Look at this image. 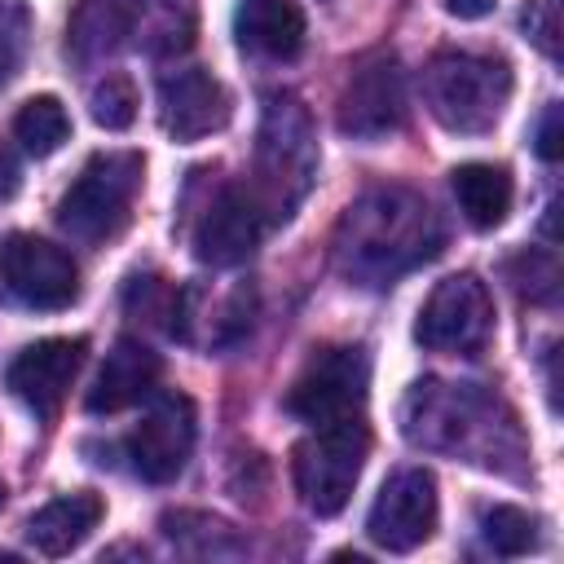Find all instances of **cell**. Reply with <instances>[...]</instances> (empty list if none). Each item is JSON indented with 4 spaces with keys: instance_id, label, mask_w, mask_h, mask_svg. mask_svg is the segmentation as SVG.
<instances>
[{
    "instance_id": "6da1fadb",
    "label": "cell",
    "mask_w": 564,
    "mask_h": 564,
    "mask_svg": "<svg viewBox=\"0 0 564 564\" xmlns=\"http://www.w3.org/2000/svg\"><path fill=\"white\" fill-rule=\"evenodd\" d=\"M445 242L441 216L410 185L366 189L335 229V269L357 286H392Z\"/></svg>"
},
{
    "instance_id": "7a4b0ae2",
    "label": "cell",
    "mask_w": 564,
    "mask_h": 564,
    "mask_svg": "<svg viewBox=\"0 0 564 564\" xmlns=\"http://www.w3.org/2000/svg\"><path fill=\"white\" fill-rule=\"evenodd\" d=\"M313 181H317V132H313V115L304 110L300 97L273 93L264 101V115H260L256 159H251L247 189L264 207L269 225H282L304 203V194L313 189Z\"/></svg>"
},
{
    "instance_id": "3957f363",
    "label": "cell",
    "mask_w": 564,
    "mask_h": 564,
    "mask_svg": "<svg viewBox=\"0 0 564 564\" xmlns=\"http://www.w3.org/2000/svg\"><path fill=\"white\" fill-rule=\"evenodd\" d=\"M494 410L498 401L489 392H480L476 383H441V379H423L405 392V405H401V432L410 445H423V449H463L471 454V463H485L494 467L498 463V427H511L507 423H494Z\"/></svg>"
},
{
    "instance_id": "277c9868",
    "label": "cell",
    "mask_w": 564,
    "mask_h": 564,
    "mask_svg": "<svg viewBox=\"0 0 564 564\" xmlns=\"http://www.w3.org/2000/svg\"><path fill=\"white\" fill-rule=\"evenodd\" d=\"M511 101V66L485 53H436L423 66V106L449 132H489Z\"/></svg>"
},
{
    "instance_id": "5b68a950",
    "label": "cell",
    "mask_w": 564,
    "mask_h": 564,
    "mask_svg": "<svg viewBox=\"0 0 564 564\" xmlns=\"http://www.w3.org/2000/svg\"><path fill=\"white\" fill-rule=\"evenodd\" d=\"M141 176H145V159L137 150L93 154L57 203L62 234H70L75 242H88V247L115 238L132 216V203L141 194Z\"/></svg>"
},
{
    "instance_id": "8992f818",
    "label": "cell",
    "mask_w": 564,
    "mask_h": 564,
    "mask_svg": "<svg viewBox=\"0 0 564 564\" xmlns=\"http://www.w3.org/2000/svg\"><path fill=\"white\" fill-rule=\"evenodd\" d=\"M366 454H370V432L361 419L313 427V436H304L291 449V476H295L304 507L313 516H339L352 498Z\"/></svg>"
},
{
    "instance_id": "52a82bcc",
    "label": "cell",
    "mask_w": 564,
    "mask_h": 564,
    "mask_svg": "<svg viewBox=\"0 0 564 564\" xmlns=\"http://www.w3.org/2000/svg\"><path fill=\"white\" fill-rule=\"evenodd\" d=\"M370 392V357L361 344H330L317 348L304 370L295 375V383L286 388V414H295L308 427H326V423H344V419H361Z\"/></svg>"
},
{
    "instance_id": "ba28073f",
    "label": "cell",
    "mask_w": 564,
    "mask_h": 564,
    "mask_svg": "<svg viewBox=\"0 0 564 564\" xmlns=\"http://www.w3.org/2000/svg\"><path fill=\"white\" fill-rule=\"evenodd\" d=\"M489 335H494V300L476 273L441 278L432 286L427 304L419 308V322H414V339L427 352L471 357L489 344Z\"/></svg>"
},
{
    "instance_id": "9c48e42d",
    "label": "cell",
    "mask_w": 564,
    "mask_h": 564,
    "mask_svg": "<svg viewBox=\"0 0 564 564\" xmlns=\"http://www.w3.org/2000/svg\"><path fill=\"white\" fill-rule=\"evenodd\" d=\"M0 286L26 308L57 313L79 300V269L57 242L35 234H9L0 238Z\"/></svg>"
},
{
    "instance_id": "30bf717a",
    "label": "cell",
    "mask_w": 564,
    "mask_h": 564,
    "mask_svg": "<svg viewBox=\"0 0 564 564\" xmlns=\"http://www.w3.org/2000/svg\"><path fill=\"white\" fill-rule=\"evenodd\" d=\"M405 110H410L405 106V70H401L397 53L379 48L348 70L335 123L352 141H379L405 123Z\"/></svg>"
},
{
    "instance_id": "8fae6325",
    "label": "cell",
    "mask_w": 564,
    "mask_h": 564,
    "mask_svg": "<svg viewBox=\"0 0 564 564\" xmlns=\"http://www.w3.org/2000/svg\"><path fill=\"white\" fill-rule=\"evenodd\" d=\"M264 229H269V216H264V207L256 203V194L247 189V181H229V185H220V189L203 203L189 242H194V256H198L203 264H212V269H234V264H242V260L260 247Z\"/></svg>"
},
{
    "instance_id": "7c38bea8",
    "label": "cell",
    "mask_w": 564,
    "mask_h": 564,
    "mask_svg": "<svg viewBox=\"0 0 564 564\" xmlns=\"http://www.w3.org/2000/svg\"><path fill=\"white\" fill-rule=\"evenodd\" d=\"M189 449H194V401L185 392H159L154 388L141 423L128 432L132 471L150 485H167L185 471Z\"/></svg>"
},
{
    "instance_id": "4fadbf2b",
    "label": "cell",
    "mask_w": 564,
    "mask_h": 564,
    "mask_svg": "<svg viewBox=\"0 0 564 564\" xmlns=\"http://www.w3.org/2000/svg\"><path fill=\"white\" fill-rule=\"evenodd\" d=\"M436 529V476L427 467H401L397 476L383 480L370 516H366V533L375 546L405 555L414 546H423Z\"/></svg>"
},
{
    "instance_id": "5bb4252c",
    "label": "cell",
    "mask_w": 564,
    "mask_h": 564,
    "mask_svg": "<svg viewBox=\"0 0 564 564\" xmlns=\"http://www.w3.org/2000/svg\"><path fill=\"white\" fill-rule=\"evenodd\" d=\"M84 357H88V339H84V335L35 339V344H26V348L9 361L4 383H9V392H13L26 410H35L40 419H53V414L62 410V401H66V392H70L79 366H84Z\"/></svg>"
},
{
    "instance_id": "9a60e30c",
    "label": "cell",
    "mask_w": 564,
    "mask_h": 564,
    "mask_svg": "<svg viewBox=\"0 0 564 564\" xmlns=\"http://www.w3.org/2000/svg\"><path fill=\"white\" fill-rule=\"evenodd\" d=\"M159 119L172 141H203L229 123V93L203 66L172 70L159 79Z\"/></svg>"
},
{
    "instance_id": "2e32d148",
    "label": "cell",
    "mask_w": 564,
    "mask_h": 564,
    "mask_svg": "<svg viewBox=\"0 0 564 564\" xmlns=\"http://www.w3.org/2000/svg\"><path fill=\"white\" fill-rule=\"evenodd\" d=\"M163 379V361L150 344H141L137 335H119L97 370V383L88 388L84 405L88 414H119L137 401H150L154 388Z\"/></svg>"
},
{
    "instance_id": "e0dca14e",
    "label": "cell",
    "mask_w": 564,
    "mask_h": 564,
    "mask_svg": "<svg viewBox=\"0 0 564 564\" xmlns=\"http://www.w3.org/2000/svg\"><path fill=\"white\" fill-rule=\"evenodd\" d=\"M308 35L304 9L295 0H238L234 9V40L269 62H291L300 57Z\"/></svg>"
},
{
    "instance_id": "ac0fdd59",
    "label": "cell",
    "mask_w": 564,
    "mask_h": 564,
    "mask_svg": "<svg viewBox=\"0 0 564 564\" xmlns=\"http://www.w3.org/2000/svg\"><path fill=\"white\" fill-rule=\"evenodd\" d=\"M106 516V502L93 494V489H75V494H62L53 502H44L31 520H26V538L40 555L57 560V555H70Z\"/></svg>"
},
{
    "instance_id": "d6986e66",
    "label": "cell",
    "mask_w": 564,
    "mask_h": 564,
    "mask_svg": "<svg viewBox=\"0 0 564 564\" xmlns=\"http://www.w3.org/2000/svg\"><path fill=\"white\" fill-rule=\"evenodd\" d=\"M132 22H137L132 0H79L66 26V53L84 66L101 62L132 35Z\"/></svg>"
},
{
    "instance_id": "ffe728a7",
    "label": "cell",
    "mask_w": 564,
    "mask_h": 564,
    "mask_svg": "<svg viewBox=\"0 0 564 564\" xmlns=\"http://www.w3.org/2000/svg\"><path fill=\"white\" fill-rule=\"evenodd\" d=\"M449 185H454L458 212L467 216L471 229H498L516 198L511 172L502 163H458L449 172Z\"/></svg>"
},
{
    "instance_id": "44dd1931",
    "label": "cell",
    "mask_w": 564,
    "mask_h": 564,
    "mask_svg": "<svg viewBox=\"0 0 564 564\" xmlns=\"http://www.w3.org/2000/svg\"><path fill=\"white\" fill-rule=\"evenodd\" d=\"M13 137L22 141L26 154L35 159H48L53 150H62V141L70 137V115L57 97L40 93L31 101H22V110L13 115Z\"/></svg>"
},
{
    "instance_id": "7402d4cb",
    "label": "cell",
    "mask_w": 564,
    "mask_h": 564,
    "mask_svg": "<svg viewBox=\"0 0 564 564\" xmlns=\"http://www.w3.org/2000/svg\"><path fill=\"white\" fill-rule=\"evenodd\" d=\"M480 538L494 555H524L538 546V516L511 502H494L480 511Z\"/></svg>"
},
{
    "instance_id": "603a6c76",
    "label": "cell",
    "mask_w": 564,
    "mask_h": 564,
    "mask_svg": "<svg viewBox=\"0 0 564 564\" xmlns=\"http://www.w3.org/2000/svg\"><path fill=\"white\" fill-rule=\"evenodd\" d=\"M137 106H141V101H137V84H132L123 70H110V75L93 88V97H88V115H93V123L106 128V132L132 128Z\"/></svg>"
},
{
    "instance_id": "cb8c5ba5",
    "label": "cell",
    "mask_w": 564,
    "mask_h": 564,
    "mask_svg": "<svg viewBox=\"0 0 564 564\" xmlns=\"http://www.w3.org/2000/svg\"><path fill=\"white\" fill-rule=\"evenodd\" d=\"M507 273L516 282V291L538 300V304H551L555 291H560V264H555L551 251H524V256H516L507 264Z\"/></svg>"
},
{
    "instance_id": "d4e9b609",
    "label": "cell",
    "mask_w": 564,
    "mask_h": 564,
    "mask_svg": "<svg viewBox=\"0 0 564 564\" xmlns=\"http://www.w3.org/2000/svg\"><path fill=\"white\" fill-rule=\"evenodd\" d=\"M31 44V13L22 4H0V88L18 75Z\"/></svg>"
},
{
    "instance_id": "484cf974",
    "label": "cell",
    "mask_w": 564,
    "mask_h": 564,
    "mask_svg": "<svg viewBox=\"0 0 564 564\" xmlns=\"http://www.w3.org/2000/svg\"><path fill=\"white\" fill-rule=\"evenodd\" d=\"M520 26L546 57H560V44H564V35H560V0H529L524 13H520Z\"/></svg>"
},
{
    "instance_id": "4316f807",
    "label": "cell",
    "mask_w": 564,
    "mask_h": 564,
    "mask_svg": "<svg viewBox=\"0 0 564 564\" xmlns=\"http://www.w3.org/2000/svg\"><path fill=\"white\" fill-rule=\"evenodd\" d=\"M533 150H538V159H546V163H555V159L564 154V128H560V106H555V101L542 110V123H538Z\"/></svg>"
},
{
    "instance_id": "83f0119b",
    "label": "cell",
    "mask_w": 564,
    "mask_h": 564,
    "mask_svg": "<svg viewBox=\"0 0 564 564\" xmlns=\"http://www.w3.org/2000/svg\"><path fill=\"white\" fill-rule=\"evenodd\" d=\"M18 181H22V176H18V159H13V150L0 141V203H4V198H13Z\"/></svg>"
},
{
    "instance_id": "f1b7e54d",
    "label": "cell",
    "mask_w": 564,
    "mask_h": 564,
    "mask_svg": "<svg viewBox=\"0 0 564 564\" xmlns=\"http://www.w3.org/2000/svg\"><path fill=\"white\" fill-rule=\"evenodd\" d=\"M494 4H498V0H445V9H449L454 18H463V22L489 18V13H494Z\"/></svg>"
},
{
    "instance_id": "f546056e",
    "label": "cell",
    "mask_w": 564,
    "mask_h": 564,
    "mask_svg": "<svg viewBox=\"0 0 564 564\" xmlns=\"http://www.w3.org/2000/svg\"><path fill=\"white\" fill-rule=\"evenodd\" d=\"M0 564H18V555H9V551H0Z\"/></svg>"
},
{
    "instance_id": "4dcf8cb0",
    "label": "cell",
    "mask_w": 564,
    "mask_h": 564,
    "mask_svg": "<svg viewBox=\"0 0 564 564\" xmlns=\"http://www.w3.org/2000/svg\"><path fill=\"white\" fill-rule=\"evenodd\" d=\"M0 507H4V485H0Z\"/></svg>"
}]
</instances>
